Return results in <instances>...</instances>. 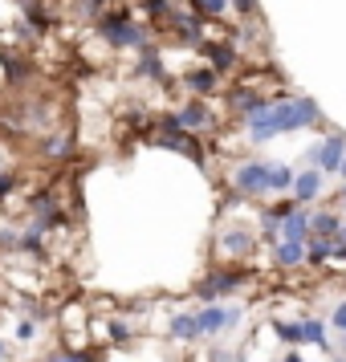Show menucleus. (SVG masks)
I'll list each match as a JSON object with an SVG mask.
<instances>
[{
    "label": "nucleus",
    "mask_w": 346,
    "mask_h": 362,
    "mask_svg": "<svg viewBox=\"0 0 346 362\" xmlns=\"http://www.w3.org/2000/svg\"><path fill=\"white\" fill-rule=\"evenodd\" d=\"M163 151H180L183 159H192V163L204 167V147H200V139L192 131H159V139H155Z\"/></svg>",
    "instance_id": "obj_7"
},
{
    "label": "nucleus",
    "mask_w": 346,
    "mask_h": 362,
    "mask_svg": "<svg viewBox=\"0 0 346 362\" xmlns=\"http://www.w3.org/2000/svg\"><path fill=\"white\" fill-rule=\"evenodd\" d=\"M102 13H106V0H82V17H90V21H98Z\"/></svg>",
    "instance_id": "obj_28"
},
{
    "label": "nucleus",
    "mask_w": 346,
    "mask_h": 362,
    "mask_svg": "<svg viewBox=\"0 0 346 362\" xmlns=\"http://www.w3.org/2000/svg\"><path fill=\"white\" fill-rule=\"evenodd\" d=\"M29 62H17V57H13V53H4V74H8V82H25V78H29Z\"/></svg>",
    "instance_id": "obj_24"
},
{
    "label": "nucleus",
    "mask_w": 346,
    "mask_h": 362,
    "mask_svg": "<svg viewBox=\"0 0 346 362\" xmlns=\"http://www.w3.org/2000/svg\"><path fill=\"white\" fill-rule=\"evenodd\" d=\"M183 82H188V90H196L200 98H208V94H216V86H220V74H216L212 66L208 69H192Z\"/></svg>",
    "instance_id": "obj_14"
},
{
    "label": "nucleus",
    "mask_w": 346,
    "mask_h": 362,
    "mask_svg": "<svg viewBox=\"0 0 346 362\" xmlns=\"http://www.w3.org/2000/svg\"><path fill=\"white\" fill-rule=\"evenodd\" d=\"M273 334H277L281 342H289V346H301L306 342V326H301V322H273Z\"/></svg>",
    "instance_id": "obj_22"
},
{
    "label": "nucleus",
    "mask_w": 346,
    "mask_h": 362,
    "mask_svg": "<svg viewBox=\"0 0 346 362\" xmlns=\"http://www.w3.org/2000/svg\"><path fill=\"white\" fill-rule=\"evenodd\" d=\"M134 78H151V82H159V86H171V74H167L163 57L151 49V45H143V49H139V62H134Z\"/></svg>",
    "instance_id": "obj_10"
},
{
    "label": "nucleus",
    "mask_w": 346,
    "mask_h": 362,
    "mask_svg": "<svg viewBox=\"0 0 346 362\" xmlns=\"http://www.w3.org/2000/svg\"><path fill=\"white\" fill-rule=\"evenodd\" d=\"M334 257V240L326 236H306V264H326Z\"/></svg>",
    "instance_id": "obj_20"
},
{
    "label": "nucleus",
    "mask_w": 346,
    "mask_h": 362,
    "mask_svg": "<svg viewBox=\"0 0 346 362\" xmlns=\"http://www.w3.org/2000/svg\"><path fill=\"white\" fill-rule=\"evenodd\" d=\"M330 326L338 329V334H346V301H342V305H338L334 313H330Z\"/></svg>",
    "instance_id": "obj_32"
},
{
    "label": "nucleus",
    "mask_w": 346,
    "mask_h": 362,
    "mask_svg": "<svg viewBox=\"0 0 346 362\" xmlns=\"http://www.w3.org/2000/svg\"><path fill=\"white\" fill-rule=\"evenodd\" d=\"M167 29L180 37L183 45H204V17H196V13H167Z\"/></svg>",
    "instance_id": "obj_8"
},
{
    "label": "nucleus",
    "mask_w": 346,
    "mask_h": 362,
    "mask_svg": "<svg viewBox=\"0 0 346 362\" xmlns=\"http://www.w3.org/2000/svg\"><path fill=\"white\" fill-rule=\"evenodd\" d=\"M106 334H110L115 342H127V338H131V326H127L122 317H110V322H106Z\"/></svg>",
    "instance_id": "obj_27"
},
{
    "label": "nucleus",
    "mask_w": 346,
    "mask_h": 362,
    "mask_svg": "<svg viewBox=\"0 0 346 362\" xmlns=\"http://www.w3.org/2000/svg\"><path fill=\"white\" fill-rule=\"evenodd\" d=\"M175 118H180L183 131H212V127H216V115H212V110H208V106H204L200 98H192Z\"/></svg>",
    "instance_id": "obj_12"
},
{
    "label": "nucleus",
    "mask_w": 346,
    "mask_h": 362,
    "mask_svg": "<svg viewBox=\"0 0 346 362\" xmlns=\"http://www.w3.org/2000/svg\"><path fill=\"white\" fill-rule=\"evenodd\" d=\"M338 362H346V358H338Z\"/></svg>",
    "instance_id": "obj_40"
},
{
    "label": "nucleus",
    "mask_w": 346,
    "mask_h": 362,
    "mask_svg": "<svg viewBox=\"0 0 346 362\" xmlns=\"http://www.w3.org/2000/svg\"><path fill=\"white\" fill-rule=\"evenodd\" d=\"M338 199H342V204H346V187H338Z\"/></svg>",
    "instance_id": "obj_38"
},
{
    "label": "nucleus",
    "mask_w": 346,
    "mask_h": 362,
    "mask_svg": "<svg viewBox=\"0 0 346 362\" xmlns=\"http://www.w3.org/2000/svg\"><path fill=\"white\" fill-rule=\"evenodd\" d=\"M200 53H208V57H212L216 74H229V69L236 66V49H232V45H224V41H220V45H208V41H204V45H200Z\"/></svg>",
    "instance_id": "obj_16"
},
{
    "label": "nucleus",
    "mask_w": 346,
    "mask_h": 362,
    "mask_svg": "<svg viewBox=\"0 0 346 362\" xmlns=\"http://www.w3.org/2000/svg\"><path fill=\"white\" fill-rule=\"evenodd\" d=\"M310 236V216L301 212V204H297L294 212L281 216V240H306Z\"/></svg>",
    "instance_id": "obj_13"
},
{
    "label": "nucleus",
    "mask_w": 346,
    "mask_h": 362,
    "mask_svg": "<svg viewBox=\"0 0 346 362\" xmlns=\"http://www.w3.org/2000/svg\"><path fill=\"white\" fill-rule=\"evenodd\" d=\"M33 334H37V322H33V317L17 322V338H21V342H33Z\"/></svg>",
    "instance_id": "obj_31"
},
{
    "label": "nucleus",
    "mask_w": 346,
    "mask_h": 362,
    "mask_svg": "<svg viewBox=\"0 0 346 362\" xmlns=\"http://www.w3.org/2000/svg\"><path fill=\"white\" fill-rule=\"evenodd\" d=\"M143 8H147L151 17H163L167 21V13H175V0H143Z\"/></svg>",
    "instance_id": "obj_26"
},
{
    "label": "nucleus",
    "mask_w": 346,
    "mask_h": 362,
    "mask_svg": "<svg viewBox=\"0 0 346 362\" xmlns=\"http://www.w3.org/2000/svg\"><path fill=\"white\" fill-rule=\"evenodd\" d=\"M167 334H171V338H180V342H196V338H200L196 313H175V317L167 322Z\"/></svg>",
    "instance_id": "obj_18"
},
{
    "label": "nucleus",
    "mask_w": 346,
    "mask_h": 362,
    "mask_svg": "<svg viewBox=\"0 0 346 362\" xmlns=\"http://www.w3.org/2000/svg\"><path fill=\"white\" fill-rule=\"evenodd\" d=\"M342 155H346V134L342 131H334L326 134L322 143H313L310 151H306V159H310L322 175H338V167H342Z\"/></svg>",
    "instance_id": "obj_3"
},
{
    "label": "nucleus",
    "mask_w": 346,
    "mask_h": 362,
    "mask_svg": "<svg viewBox=\"0 0 346 362\" xmlns=\"http://www.w3.org/2000/svg\"><path fill=\"white\" fill-rule=\"evenodd\" d=\"M322 183H326V175H322L318 167H310V171H297V175H294L289 192H294L297 204H313V199L322 196Z\"/></svg>",
    "instance_id": "obj_11"
},
{
    "label": "nucleus",
    "mask_w": 346,
    "mask_h": 362,
    "mask_svg": "<svg viewBox=\"0 0 346 362\" xmlns=\"http://www.w3.org/2000/svg\"><path fill=\"white\" fill-rule=\"evenodd\" d=\"M277 264L281 269H301V264H306V240H281Z\"/></svg>",
    "instance_id": "obj_17"
},
{
    "label": "nucleus",
    "mask_w": 346,
    "mask_h": 362,
    "mask_svg": "<svg viewBox=\"0 0 346 362\" xmlns=\"http://www.w3.org/2000/svg\"><path fill=\"white\" fill-rule=\"evenodd\" d=\"M338 228H342V216H334V212H313L310 216V236H326V240H334Z\"/></svg>",
    "instance_id": "obj_19"
},
{
    "label": "nucleus",
    "mask_w": 346,
    "mask_h": 362,
    "mask_svg": "<svg viewBox=\"0 0 346 362\" xmlns=\"http://www.w3.org/2000/svg\"><path fill=\"white\" fill-rule=\"evenodd\" d=\"M269 110H273L277 134H289V131H301V127H318V122H322V110H318V102L306 98V94H297V98L273 94Z\"/></svg>",
    "instance_id": "obj_1"
},
{
    "label": "nucleus",
    "mask_w": 346,
    "mask_h": 362,
    "mask_svg": "<svg viewBox=\"0 0 346 362\" xmlns=\"http://www.w3.org/2000/svg\"><path fill=\"white\" fill-rule=\"evenodd\" d=\"M0 248H17V232L0 228Z\"/></svg>",
    "instance_id": "obj_34"
},
{
    "label": "nucleus",
    "mask_w": 346,
    "mask_h": 362,
    "mask_svg": "<svg viewBox=\"0 0 346 362\" xmlns=\"http://www.w3.org/2000/svg\"><path fill=\"white\" fill-rule=\"evenodd\" d=\"M253 248H257V240H253V232H248V228L220 232V252L232 257V261H248V257H253Z\"/></svg>",
    "instance_id": "obj_9"
},
{
    "label": "nucleus",
    "mask_w": 346,
    "mask_h": 362,
    "mask_svg": "<svg viewBox=\"0 0 346 362\" xmlns=\"http://www.w3.org/2000/svg\"><path fill=\"white\" fill-rule=\"evenodd\" d=\"M245 285V273L241 269H220V273H212V277H204L200 281V305H212L216 297H232L236 289Z\"/></svg>",
    "instance_id": "obj_5"
},
{
    "label": "nucleus",
    "mask_w": 346,
    "mask_h": 362,
    "mask_svg": "<svg viewBox=\"0 0 346 362\" xmlns=\"http://www.w3.org/2000/svg\"><path fill=\"white\" fill-rule=\"evenodd\" d=\"M289 183H294V171L285 163H269V175H265V196H281V192H289Z\"/></svg>",
    "instance_id": "obj_15"
},
{
    "label": "nucleus",
    "mask_w": 346,
    "mask_h": 362,
    "mask_svg": "<svg viewBox=\"0 0 346 362\" xmlns=\"http://www.w3.org/2000/svg\"><path fill=\"white\" fill-rule=\"evenodd\" d=\"M69 151H74V139H69V134H57V139L45 143V155H50V159H69Z\"/></svg>",
    "instance_id": "obj_23"
},
{
    "label": "nucleus",
    "mask_w": 346,
    "mask_h": 362,
    "mask_svg": "<svg viewBox=\"0 0 346 362\" xmlns=\"http://www.w3.org/2000/svg\"><path fill=\"white\" fill-rule=\"evenodd\" d=\"M338 175H342V180H346V155H342V167H338Z\"/></svg>",
    "instance_id": "obj_37"
},
{
    "label": "nucleus",
    "mask_w": 346,
    "mask_h": 362,
    "mask_svg": "<svg viewBox=\"0 0 346 362\" xmlns=\"http://www.w3.org/2000/svg\"><path fill=\"white\" fill-rule=\"evenodd\" d=\"M232 13H241V17H257V0H229Z\"/></svg>",
    "instance_id": "obj_30"
},
{
    "label": "nucleus",
    "mask_w": 346,
    "mask_h": 362,
    "mask_svg": "<svg viewBox=\"0 0 346 362\" xmlns=\"http://www.w3.org/2000/svg\"><path fill=\"white\" fill-rule=\"evenodd\" d=\"M208 362H241V358H232V354L224 350V346H216L212 354H208Z\"/></svg>",
    "instance_id": "obj_33"
},
{
    "label": "nucleus",
    "mask_w": 346,
    "mask_h": 362,
    "mask_svg": "<svg viewBox=\"0 0 346 362\" xmlns=\"http://www.w3.org/2000/svg\"><path fill=\"white\" fill-rule=\"evenodd\" d=\"M241 326V310L236 305H204V310L196 313V329L200 338H212V334H224V329H236Z\"/></svg>",
    "instance_id": "obj_4"
},
{
    "label": "nucleus",
    "mask_w": 346,
    "mask_h": 362,
    "mask_svg": "<svg viewBox=\"0 0 346 362\" xmlns=\"http://www.w3.org/2000/svg\"><path fill=\"white\" fill-rule=\"evenodd\" d=\"M261 102H265V94H261V90H248V86H245V90H232V94H229V106L236 110V115H248V110H257Z\"/></svg>",
    "instance_id": "obj_21"
},
{
    "label": "nucleus",
    "mask_w": 346,
    "mask_h": 362,
    "mask_svg": "<svg viewBox=\"0 0 346 362\" xmlns=\"http://www.w3.org/2000/svg\"><path fill=\"white\" fill-rule=\"evenodd\" d=\"M301 326H306V342H326V326H322V317H306Z\"/></svg>",
    "instance_id": "obj_25"
},
{
    "label": "nucleus",
    "mask_w": 346,
    "mask_h": 362,
    "mask_svg": "<svg viewBox=\"0 0 346 362\" xmlns=\"http://www.w3.org/2000/svg\"><path fill=\"white\" fill-rule=\"evenodd\" d=\"M98 37L115 49H143L151 45V33L143 25H134L127 13H115V17H98Z\"/></svg>",
    "instance_id": "obj_2"
},
{
    "label": "nucleus",
    "mask_w": 346,
    "mask_h": 362,
    "mask_svg": "<svg viewBox=\"0 0 346 362\" xmlns=\"http://www.w3.org/2000/svg\"><path fill=\"white\" fill-rule=\"evenodd\" d=\"M13 192H17V175L13 171H0V199H8Z\"/></svg>",
    "instance_id": "obj_29"
},
{
    "label": "nucleus",
    "mask_w": 346,
    "mask_h": 362,
    "mask_svg": "<svg viewBox=\"0 0 346 362\" xmlns=\"http://www.w3.org/2000/svg\"><path fill=\"white\" fill-rule=\"evenodd\" d=\"M265 175H269V163H265V159H248V163H241L236 167V175H232L236 196H265Z\"/></svg>",
    "instance_id": "obj_6"
},
{
    "label": "nucleus",
    "mask_w": 346,
    "mask_h": 362,
    "mask_svg": "<svg viewBox=\"0 0 346 362\" xmlns=\"http://www.w3.org/2000/svg\"><path fill=\"white\" fill-rule=\"evenodd\" d=\"M281 362H306V358H301L297 350H289V354H285V358H281Z\"/></svg>",
    "instance_id": "obj_35"
},
{
    "label": "nucleus",
    "mask_w": 346,
    "mask_h": 362,
    "mask_svg": "<svg viewBox=\"0 0 346 362\" xmlns=\"http://www.w3.org/2000/svg\"><path fill=\"white\" fill-rule=\"evenodd\" d=\"M0 362H4V342H0Z\"/></svg>",
    "instance_id": "obj_39"
},
{
    "label": "nucleus",
    "mask_w": 346,
    "mask_h": 362,
    "mask_svg": "<svg viewBox=\"0 0 346 362\" xmlns=\"http://www.w3.org/2000/svg\"><path fill=\"white\" fill-rule=\"evenodd\" d=\"M45 362H66V350H57V354H50Z\"/></svg>",
    "instance_id": "obj_36"
}]
</instances>
